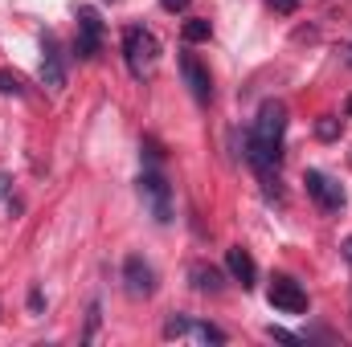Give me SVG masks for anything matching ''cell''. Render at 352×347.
I'll return each mask as SVG.
<instances>
[{"label": "cell", "instance_id": "obj_1", "mask_svg": "<svg viewBox=\"0 0 352 347\" xmlns=\"http://www.w3.org/2000/svg\"><path fill=\"white\" fill-rule=\"evenodd\" d=\"M123 58H127L131 78H144V66H152L160 58V41L144 25H127L123 29Z\"/></svg>", "mask_w": 352, "mask_h": 347}, {"label": "cell", "instance_id": "obj_2", "mask_svg": "<svg viewBox=\"0 0 352 347\" xmlns=\"http://www.w3.org/2000/svg\"><path fill=\"white\" fill-rule=\"evenodd\" d=\"M140 196H144V204L152 208V217H156L160 225L173 221V188H168V180L156 172V168L140 176Z\"/></svg>", "mask_w": 352, "mask_h": 347}, {"label": "cell", "instance_id": "obj_3", "mask_svg": "<svg viewBox=\"0 0 352 347\" xmlns=\"http://www.w3.org/2000/svg\"><path fill=\"white\" fill-rule=\"evenodd\" d=\"M303 184H307V196L316 200V208H320V213H340V208H344V200H349V196H344V188H340L332 176H324L320 168H307V172H303Z\"/></svg>", "mask_w": 352, "mask_h": 347}, {"label": "cell", "instance_id": "obj_4", "mask_svg": "<svg viewBox=\"0 0 352 347\" xmlns=\"http://www.w3.org/2000/svg\"><path fill=\"white\" fill-rule=\"evenodd\" d=\"M266 302H270L274 311H283V315H303V311H307V290H303L295 278L274 274V278H270V290H266Z\"/></svg>", "mask_w": 352, "mask_h": 347}, {"label": "cell", "instance_id": "obj_5", "mask_svg": "<svg viewBox=\"0 0 352 347\" xmlns=\"http://www.w3.org/2000/svg\"><path fill=\"white\" fill-rule=\"evenodd\" d=\"M41 86L50 94L66 90V53H62L54 33H45V41H41Z\"/></svg>", "mask_w": 352, "mask_h": 347}, {"label": "cell", "instance_id": "obj_6", "mask_svg": "<svg viewBox=\"0 0 352 347\" xmlns=\"http://www.w3.org/2000/svg\"><path fill=\"white\" fill-rule=\"evenodd\" d=\"M98 49H102V21L90 4H82L78 8V33H74V53L82 62H90V58H98Z\"/></svg>", "mask_w": 352, "mask_h": 347}, {"label": "cell", "instance_id": "obj_7", "mask_svg": "<svg viewBox=\"0 0 352 347\" xmlns=\"http://www.w3.org/2000/svg\"><path fill=\"white\" fill-rule=\"evenodd\" d=\"M123 290L131 298H152L156 294V270L140 258V254H127L123 258Z\"/></svg>", "mask_w": 352, "mask_h": 347}, {"label": "cell", "instance_id": "obj_8", "mask_svg": "<svg viewBox=\"0 0 352 347\" xmlns=\"http://www.w3.org/2000/svg\"><path fill=\"white\" fill-rule=\"evenodd\" d=\"M180 74H184V86L192 90V98L201 106L213 98V78H209V70H205V62L197 53H180Z\"/></svg>", "mask_w": 352, "mask_h": 347}, {"label": "cell", "instance_id": "obj_9", "mask_svg": "<svg viewBox=\"0 0 352 347\" xmlns=\"http://www.w3.org/2000/svg\"><path fill=\"white\" fill-rule=\"evenodd\" d=\"M226 270L234 274V282H242V290H254V282H258V265H254V258H250L242 246L226 250Z\"/></svg>", "mask_w": 352, "mask_h": 347}, {"label": "cell", "instance_id": "obj_10", "mask_svg": "<svg viewBox=\"0 0 352 347\" xmlns=\"http://www.w3.org/2000/svg\"><path fill=\"white\" fill-rule=\"evenodd\" d=\"M188 282H192V290H201V294H221V286H226L221 270H217V265H205V261H192V265H188Z\"/></svg>", "mask_w": 352, "mask_h": 347}, {"label": "cell", "instance_id": "obj_11", "mask_svg": "<svg viewBox=\"0 0 352 347\" xmlns=\"http://www.w3.org/2000/svg\"><path fill=\"white\" fill-rule=\"evenodd\" d=\"M180 37H184L188 45H197V41H209V37H213V25H209V16H192V21H184V25H180Z\"/></svg>", "mask_w": 352, "mask_h": 347}, {"label": "cell", "instance_id": "obj_12", "mask_svg": "<svg viewBox=\"0 0 352 347\" xmlns=\"http://www.w3.org/2000/svg\"><path fill=\"white\" fill-rule=\"evenodd\" d=\"M188 335H192L197 344H226V331H221V327H213V323H197V319H192Z\"/></svg>", "mask_w": 352, "mask_h": 347}, {"label": "cell", "instance_id": "obj_13", "mask_svg": "<svg viewBox=\"0 0 352 347\" xmlns=\"http://www.w3.org/2000/svg\"><path fill=\"white\" fill-rule=\"evenodd\" d=\"M316 139H320V143H336V139H340V119H336V115L316 119Z\"/></svg>", "mask_w": 352, "mask_h": 347}, {"label": "cell", "instance_id": "obj_14", "mask_svg": "<svg viewBox=\"0 0 352 347\" xmlns=\"http://www.w3.org/2000/svg\"><path fill=\"white\" fill-rule=\"evenodd\" d=\"M188 327H192L188 315H173V319L164 323V339H180V335H188Z\"/></svg>", "mask_w": 352, "mask_h": 347}, {"label": "cell", "instance_id": "obj_15", "mask_svg": "<svg viewBox=\"0 0 352 347\" xmlns=\"http://www.w3.org/2000/svg\"><path fill=\"white\" fill-rule=\"evenodd\" d=\"M0 94H16V98H21V94H25V82H21L12 70H0Z\"/></svg>", "mask_w": 352, "mask_h": 347}, {"label": "cell", "instance_id": "obj_16", "mask_svg": "<svg viewBox=\"0 0 352 347\" xmlns=\"http://www.w3.org/2000/svg\"><path fill=\"white\" fill-rule=\"evenodd\" d=\"M98 323H102V307H98V302H90V311H87V335H82V339H94V331H98Z\"/></svg>", "mask_w": 352, "mask_h": 347}, {"label": "cell", "instance_id": "obj_17", "mask_svg": "<svg viewBox=\"0 0 352 347\" xmlns=\"http://www.w3.org/2000/svg\"><path fill=\"white\" fill-rule=\"evenodd\" d=\"M266 335H270L274 344H287V347H299V344H303L299 335H291V331H283V327H266Z\"/></svg>", "mask_w": 352, "mask_h": 347}, {"label": "cell", "instance_id": "obj_18", "mask_svg": "<svg viewBox=\"0 0 352 347\" xmlns=\"http://www.w3.org/2000/svg\"><path fill=\"white\" fill-rule=\"evenodd\" d=\"M29 311H33V315H41V311H45V294H41V286H33V290H29Z\"/></svg>", "mask_w": 352, "mask_h": 347}, {"label": "cell", "instance_id": "obj_19", "mask_svg": "<svg viewBox=\"0 0 352 347\" xmlns=\"http://www.w3.org/2000/svg\"><path fill=\"white\" fill-rule=\"evenodd\" d=\"M144 147H148V156H152V164H160V160H164V147H160V143H156L152 135L144 139Z\"/></svg>", "mask_w": 352, "mask_h": 347}, {"label": "cell", "instance_id": "obj_20", "mask_svg": "<svg viewBox=\"0 0 352 347\" xmlns=\"http://www.w3.org/2000/svg\"><path fill=\"white\" fill-rule=\"evenodd\" d=\"M270 8H274V12H283V16H291V12L299 8V0H270Z\"/></svg>", "mask_w": 352, "mask_h": 347}, {"label": "cell", "instance_id": "obj_21", "mask_svg": "<svg viewBox=\"0 0 352 347\" xmlns=\"http://www.w3.org/2000/svg\"><path fill=\"white\" fill-rule=\"evenodd\" d=\"M188 4H192V0H160V8H164V12H184Z\"/></svg>", "mask_w": 352, "mask_h": 347}, {"label": "cell", "instance_id": "obj_22", "mask_svg": "<svg viewBox=\"0 0 352 347\" xmlns=\"http://www.w3.org/2000/svg\"><path fill=\"white\" fill-rule=\"evenodd\" d=\"M8 192H12V180H8V176H0V200H8Z\"/></svg>", "mask_w": 352, "mask_h": 347}, {"label": "cell", "instance_id": "obj_23", "mask_svg": "<svg viewBox=\"0 0 352 347\" xmlns=\"http://www.w3.org/2000/svg\"><path fill=\"white\" fill-rule=\"evenodd\" d=\"M344 261H349V265H352V237H349V241H344Z\"/></svg>", "mask_w": 352, "mask_h": 347}, {"label": "cell", "instance_id": "obj_24", "mask_svg": "<svg viewBox=\"0 0 352 347\" xmlns=\"http://www.w3.org/2000/svg\"><path fill=\"white\" fill-rule=\"evenodd\" d=\"M349 115H352V98H349Z\"/></svg>", "mask_w": 352, "mask_h": 347}]
</instances>
